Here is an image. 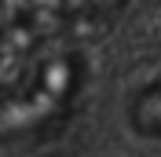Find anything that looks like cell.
Segmentation results:
<instances>
[{
    "instance_id": "1",
    "label": "cell",
    "mask_w": 161,
    "mask_h": 157,
    "mask_svg": "<svg viewBox=\"0 0 161 157\" xmlns=\"http://www.w3.org/2000/svg\"><path fill=\"white\" fill-rule=\"evenodd\" d=\"M88 62L73 40L40 44L0 80V146H26L62 132L80 106Z\"/></svg>"
},
{
    "instance_id": "2",
    "label": "cell",
    "mask_w": 161,
    "mask_h": 157,
    "mask_svg": "<svg viewBox=\"0 0 161 157\" xmlns=\"http://www.w3.org/2000/svg\"><path fill=\"white\" fill-rule=\"evenodd\" d=\"M128 0H22V11L37 33L73 40L84 30H106Z\"/></svg>"
},
{
    "instance_id": "3",
    "label": "cell",
    "mask_w": 161,
    "mask_h": 157,
    "mask_svg": "<svg viewBox=\"0 0 161 157\" xmlns=\"http://www.w3.org/2000/svg\"><path fill=\"white\" fill-rule=\"evenodd\" d=\"M128 128L139 139L161 143V73L147 77L128 95Z\"/></svg>"
},
{
    "instance_id": "4",
    "label": "cell",
    "mask_w": 161,
    "mask_h": 157,
    "mask_svg": "<svg viewBox=\"0 0 161 157\" xmlns=\"http://www.w3.org/2000/svg\"><path fill=\"white\" fill-rule=\"evenodd\" d=\"M0 37H4V19H0Z\"/></svg>"
}]
</instances>
